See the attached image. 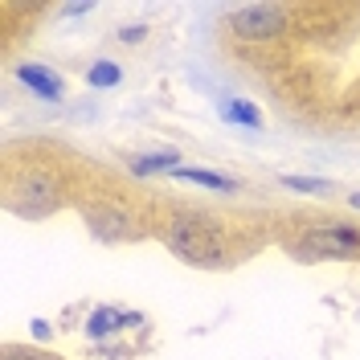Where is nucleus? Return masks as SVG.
<instances>
[{"label":"nucleus","mask_w":360,"mask_h":360,"mask_svg":"<svg viewBox=\"0 0 360 360\" xmlns=\"http://www.w3.org/2000/svg\"><path fill=\"white\" fill-rule=\"evenodd\" d=\"M123 323H139V315H123V311H111V307H98V311H90L86 332L90 336H107V332L123 328Z\"/></svg>","instance_id":"4"},{"label":"nucleus","mask_w":360,"mask_h":360,"mask_svg":"<svg viewBox=\"0 0 360 360\" xmlns=\"http://www.w3.org/2000/svg\"><path fill=\"white\" fill-rule=\"evenodd\" d=\"M176 180H193V184H209V188H233V180L229 176L205 172V168H176Z\"/></svg>","instance_id":"8"},{"label":"nucleus","mask_w":360,"mask_h":360,"mask_svg":"<svg viewBox=\"0 0 360 360\" xmlns=\"http://www.w3.org/2000/svg\"><path fill=\"white\" fill-rule=\"evenodd\" d=\"M303 250L323 254V258H352L360 250V233L352 225H323V229H311L303 238Z\"/></svg>","instance_id":"3"},{"label":"nucleus","mask_w":360,"mask_h":360,"mask_svg":"<svg viewBox=\"0 0 360 360\" xmlns=\"http://www.w3.org/2000/svg\"><path fill=\"white\" fill-rule=\"evenodd\" d=\"M119 41H143V25H131V29H119Z\"/></svg>","instance_id":"11"},{"label":"nucleus","mask_w":360,"mask_h":360,"mask_svg":"<svg viewBox=\"0 0 360 360\" xmlns=\"http://www.w3.org/2000/svg\"><path fill=\"white\" fill-rule=\"evenodd\" d=\"M221 115L229 119V123H246V127H258L262 123V115H258V107H250V103H242V98H233V103H225Z\"/></svg>","instance_id":"7"},{"label":"nucleus","mask_w":360,"mask_h":360,"mask_svg":"<svg viewBox=\"0 0 360 360\" xmlns=\"http://www.w3.org/2000/svg\"><path fill=\"white\" fill-rule=\"evenodd\" d=\"M33 336H37V340H49V323H45V319H33Z\"/></svg>","instance_id":"12"},{"label":"nucleus","mask_w":360,"mask_h":360,"mask_svg":"<svg viewBox=\"0 0 360 360\" xmlns=\"http://www.w3.org/2000/svg\"><path fill=\"white\" fill-rule=\"evenodd\" d=\"M119 78H123V70L115 62H94L90 66V86H119Z\"/></svg>","instance_id":"9"},{"label":"nucleus","mask_w":360,"mask_h":360,"mask_svg":"<svg viewBox=\"0 0 360 360\" xmlns=\"http://www.w3.org/2000/svg\"><path fill=\"white\" fill-rule=\"evenodd\" d=\"M21 82H29L41 98H62V82H58L49 70H41V66H21Z\"/></svg>","instance_id":"5"},{"label":"nucleus","mask_w":360,"mask_h":360,"mask_svg":"<svg viewBox=\"0 0 360 360\" xmlns=\"http://www.w3.org/2000/svg\"><path fill=\"white\" fill-rule=\"evenodd\" d=\"M4 360H41V356H29V352H8Z\"/></svg>","instance_id":"13"},{"label":"nucleus","mask_w":360,"mask_h":360,"mask_svg":"<svg viewBox=\"0 0 360 360\" xmlns=\"http://www.w3.org/2000/svg\"><path fill=\"white\" fill-rule=\"evenodd\" d=\"M352 205H360V193H352Z\"/></svg>","instance_id":"14"},{"label":"nucleus","mask_w":360,"mask_h":360,"mask_svg":"<svg viewBox=\"0 0 360 360\" xmlns=\"http://www.w3.org/2000/svg\"><path fill=\"white\" fill-rule=\"evenodd\" d=\"M176 152H156V156H143V160H135V176H152V172H164V168H172L176 172L180 164H176Z\"/></svg>","instance_id":"6"},{"label":"nucleus","mask_w":360,"mask_h":360,"mask_svg":"<svg viewBox=\"0 0 360 360\" xmlns=\"http://www.w3.org/2000/svg\"><path fill=\"white\" fill-rule=\"evenodd\" d=\"M168 246L176 250L184 262H197V266L221 262V238H217V229L205 221H193V217H180V221L168 225Z\"/></svg>","instance_id":"1"},{"label":"nucleus","mask_w":360,"mask_h":360,"mask_svg":"<svg viewBox=\"0 0 360 360\" xmlns=\"http://www.w3.org/2000/svg\"><path fill=\"white\" fill-rule=\"evenodd\" d=\"M283 184L295 188V193H328V184H323V180H315V176H291V172H287Z\"/></svg>","instance_id":"10"},{"label":"nucleus","mask_w":360,"mask_h":360,"mask_svg":"<svg viewBox=\"0 0 360 360\" xmlns=\"http://www.w3.org/2000/svg\"><path fill=\"white\" fill-rule=\"evenodd\" d=\"M283 21H287V13H283L278 4H242V8H233V21L229 25H233L238 37L254 41V37H270V33H278Z\"/></svg>","instance_id":"2"}]
</instances>
